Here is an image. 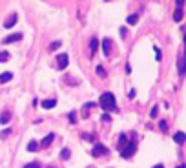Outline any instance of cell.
Listing matches in <instances>:
<instances>
[{
  "label": "cell",
  "mask_w": 186,
  "mask_h": 168,
  "mask_svg": "<svg viewBox=\"0 0 186 168\" xmlns=\"http://www.w3.org/2000/svg\"><path fill=\"white\" fill-rule=\"evenodd\" d=\"M99 103L102 106L106 111H117V103H115V97H113V93H110V91H106L101 95V99H99Z\"/></svg>",
  "instance_id": "cell-1"
},
{
  "label": "cell",
  "mask_w": 186,
  "mask_h": 168,
  "mask_svg": "<svg viewBox=\"0 0 186 168\" xmlns=\"http://www.w3.org/2000/svg\"><path fill=\"white\" fill-rule=\"evenodd\" d=\"M135 152H137V143H135V141H131L128 146L122 148V157H124V159H128V157H131Z\"/></svg>",
  "instance_id": "cell-2"
},
{
  "label": "cell",
  "mask_w": 186,
  "mask_h": 168,
  "mask_svg": "<svg viewBox=\"0 0 186 168\" xmlns=\"http://www.w3.org/2000/svg\"><path fill=\"white\" fill-rule=\"evenodd\" d=\"M106 153H108V148L104 146V145H101V143L95 145L93 150H91V155H93V157H101V155H106Z\"/></svg>",
  "instance_id": "cell-3"
},
{
  "label": "cell",
  "mask_w": 186,
  "mask_h": 168,
  "mask_svg": "<svg viewBox=\"0 0 186 168\" xmlns=\"http://www.w3.org/2000/svg\"><path fill=\"white\" fill-rule=\"evenodd\" d=\"M68 61H69V59H68V55H66V53H60V55L57 57V68H59V69H66Z\"/></svg>",
  "instance_id": "cell-4"
},
{
  "label": "cell",
  "mask_w": 186,
  "mask_h": 168,
  "mask_svg": "<svg viewBox=\"0 0 186 168\" xmlns=\"http://www.w3.org/2000/svg\"><path fill=\"white\" fill-rule=\"evenodd\" d=\"M102 51H104L106 57L111 55V39H104L102 40Z\"/></svg>",
  "instance_id": "cell-5"
},
{
  "label": "cell",
  "mask_w": 186,
  "mask_h": 168,
  "mask_svg": "<svg viewBox=\"0 0 186 168\" xmlns=\"http://www.w3.org/2000/svg\"><path fill=\"white\" fill-rule=\"evenodd\" d=\"M19 40H22V33H13V35L6 37L2 42H4V44H11V42H19Z\"/></svg>",
  "instance_id": "cell-6"
},
{
  "label": "cell",
  "mask_w": 186,
  "mask_h": 168,
  "mask_svg": "<svg viewBox=\"0 0 186 168\" xmlns=\"http://www.w3.org/2000/svg\"><path fill=\"white\" fill-rule=\"evenodd\" d=\"M97 48H99V40L93 37V39H91V42H89V57H93V55L97 53Z\"/></svg>",
  "instance_id": "cell-7"
},
{
  "label": "cell",
  "mask_w": 186,
  "mask_h": 168,
  "mask_svg": "<svg viewBox=\"0 0 186 168\" xmlns=\"http://www.w3.org/2000/svg\"><path fill=\"white\" fill-rule=\"evenodd\" d=\"M53 139H55V135H53V133H48V135H46V137L42 139L40 146H42V148H48L49 145H51V143H53Z\"/></svg>",
  "instance_id": "cell-8"
},
{
  "label": "cell",
  "mask_w": 186,
  "mask_h": 168,
  "mask_svg": "<svg viewBox=\"0 0 186 168\" xmlns=\"http://www.w3.org/2000/svg\"><path fill=\"white\" fill-rule=\"evenodd\" d=\"M9 119H11V111H9V110H4L2 115H0V124H7Z\"/></svg>",
  "instance_id": "cell-9"
},
{
  "label": "cell",
  "mask_w": 186,
  "mask_h": 168,
  "mask_svg": "<svg viewBox=\"0 0 186 168\" xmlns=\"http://www.w3.org/2000/svg\"><path fill=\"white\" fill-rule=\"evenodd\" d=\"M11 79H13V73H11V71H4V73H0V84L9 82Z\"/></svg>",
  "instance_id": "cell-10"
},
{
  "label": "cell",
  "mask_w": 186,
  "mask_h": 168,
  "mask_svg": "<svg viewBox=\"0 0 186 168\" xmlns=\"http://www.w3.org/2000/svg\"><path fill=\"white\" fill-rule=\"evenodd\" d=\"M55 106H57V99H46V101H42V108H46V110L55 108Z\"/></svg>",
  "instance_id": "cell-11"
},
{
  "label": "cell",
  "mask_w": 186,
  "mask_h": 168,
  "mask_svg": "<svg viewBox=\"0 0 186 168\" xmlns=\"http://www.w3.org/2000/svg\"><path fill=\"white\" fill-rule=\"evenodd\" d=\"M15 24H17V15H15V13H13V15H11V17H9L6 22H4V26H6L7 29H9V27H13Z\"/></svg>",
  "instance_id": "cell-12"
},
{
  "label": "cell",
  "mask_w": 186,
  "mask_h": 168,
  "mask_svg": "<svg viewBox=\"0 0 186 168\" xmlns=\"http://www.w3.org/2000/svg\"><path fill=\"white\" fill-rule=\"evenodd\" d=\"M173 139H175V143H177V145H183V143L186 141V135L183 133V132H177V133L173 135Z\"/></svg>",
  "instance_id": "cell-13"
},
{
  "label": "cell",
  "mask_w": 186,
  "mask_h": 168,
  "mask_svg": "<svg viewBox=\"0 0 186 168\" xmlns=\"http://www.w3.org/2000/svg\"><path fill=\"white\" fill-rule=\"evenodd\" d=\"M173 20H175V22L183 20V9H179V7L175 9V13H173Z\"/></svg>",
  "instance_id": "cell-14"
},
{
  "label": "cell",
  "mask_w": 186,
  "mask_h": 168,
  "mask_svg": "<svg viewBox=\"0 0 186 168\" xmlns=\"http://www.w3.org/2000/svg\"><path fill=\"white\" fill-rule=\"evenodd\" d=\"M179 75H184V57H179Z\"/></svg>",
  "instance_id": "cell-15"
},
{
  "label": "cell",
  "mask_w": 186,
  "mask_h": 168,
  "mask_svg": "<svg viewBox=\"0 0 186 168\" xmlns=\"http://www.w3.org/2000/svg\"><path fill=\"white\" fill-rule=\"evenodd\" d=\"M69 155H71V152H69L68 148H64V150H62V152H60V159H62V161H66V159H69Z\"/></svg>",
  "instance_id": "cell-16"
},
{
  "label": "cell",
  "mask_w": 186,
  "mask_h": 168,
  "mask_svg": "<svg viewBox=\"0 0 186 168\" xmlns=\"http://www.w3.org/2000/svg\"><path fill=\"white\" fill-rule=\"evenodd\" d=\"M137 20H139V17H137V15H130V17H128V24H131V26H135Z\"/></svg>",
  "instance_id": "cell-17"
},
{
  "label": "cell",
  "mask_w": 186,
  "mask_h": 168,
  "mask_svg": "<svg viewBox=\"0 0 186 168\" xmlns=\"http://www.w3.org/2000/svg\"><path fill=\"white\" fill-rule=\"evenodd\" d=\"M95 71H97V75H99V77H106V69H104L102 66H97V69H95Z\"/></svg>",
  "instance_id": "cell-18"
},
{
  "label": "cell",
  "mask_w": 186,
  "mask_h": 168,
  "mask_svg": "<svg viewBox=\"0 0 186 168\" xmlns=\"http://www.w3.org/2000/svg\"><path fill=\"white\" fill-rule=\"evenodd\" d=\"M9 61V53L7 51H0V62H6Z\"/></svg>",
  "instance_id": "cell-19"
},
{
  "label": "cell",
  "mask_w": 186,
  "mask_h": 168,
  "mask_svg": "<svg viewBox=\"0 0 186 168\" xmlns=\"http://www.w3.org/2000/svg\"><path fill=\"white\" fill-rule=\"evenodd\" d=\"M157 113H159V106L155 104L153 108H151V111H150V117H151V119H155V117H157Z\"/></svg>",
  "instance_id": "cell-20"
},
{
  "label": "cell",
  "mask_w": 186,
  "mask_h": 168,
  "mask_svg": "<svg viewBox=\"0 0 186 168\" xmlns=\"http://www.w3.org/2000/svg\"><path fill=\"white\" fill-rule=\"evenodd\" d=\"M27 150H29V152H35V150H39V145H37L35 141H31V143L27 145Z\"/></svg>",
  "instance_id": "cell-21"
},
{
  "label": "cell",
  "mask_w": 186,
  "mask_h": 168,
  "mask_svg": "<svg viewBox=\"0 0 186 168\" xmlns=\"http://www.w3.org/2000/svg\"><path fill=\"white\" fill-rule=\"evenodd\" d=\"M69 123H71V124L77 123V113H75V111H69Z\"/></svg>",
  "instance_id": "cell-22"
},
{
  "label": "cell",
  "mask_w": 186,
  "mask_h": 168,
  "mask_svg": "<svg viewBox=\"0 0 186 168\" xmlns=\"http://www.w3.org/2000/svg\"><path fill=\"white\" fill-rule=\"evenodd\" d=\"M9 135H11V128H6V130L0 133V137H2V139H6V137H9Z\"/></svg>",
  "instance_id": "cell-23"
},
{
  "label": "cell",
  "mask_w": 186,
  "mask_h": 168,
  "mask_svg": "<svg viewBox=\"0 0 186 168\" xmlns=\"http://www.w3.org/2000/svg\"><path fill=\"white\" fill-rule=\"evenodd\" d=\"M155 59H157V61H161V59H163V53H161V49H159V48H155Z\"/></svg>",
  "instance_id": "cell-24"
},
{
  "label": "cell",
  "mask_w": 186,
  "mask_h": 168,
  "mask_svg": "<svg viewBox=\"0 0 186 168\" xmlns=\"http://www.w3.org/2000/svg\"><path fill=\"white\" fill-rule=\"evenodd\" d=\"M57 48H60V42H59V40H57V42H53V44L49 46V49H51V51H55Z\"/></svg>",
  "instance_id": "cell-25"
},
{
  "label": "cell",
  "mask_w": 186,
  "mask_h": 168,
  "mask_svg": "<svg viewBox=\"0 0 186 168\" xmlns=\"http://www.w3.org/2000/svg\"><path fill=\"white\" fill-rule=\"evenodd\" d=\"M82 139L84 141H93V135L91 133H82Z\"/></svg>",
  "instance_id": "cell-26"
},
{
  "label": "cell",
  "mask_w": 186,
  "mask_h": 168,
  "mask_svg": "<svg viewBox=\"0 0 186 168\" xmlns=\"http://www.w3.org/2000/svg\"><path fill=\"white\" fill-rule=\"evenodd\" d=\"M24 168H40V165L39 163H29V165H26Z\"/></svg>",
  "instance_id": "cell-27"
},
{
  "label": "cell",
  "mask_w": 186,
  "mask_h": 168,
  "mask_svg": "<svg viewBox=\"0 0 186 168\" xmlns=\"http://www.w3.org/2000/svg\"><path fill=\"white\" fill-rule=\"evenodd\" d=\"M159 124H161V130H163V132H166V130H168V123H166V121H161Z\"/></svg>",
  "instance_id": "cell-28"
},
{
  "label": "cell",
  "mask_w": 186,
  "mask_h": 168,
  "mask_svg": "<svg viewBox=\"0 0 186 168\" xmlns=\"http://www.w3.org/2000/svg\"><path fill=\"white\" fill-rule=\"evenodd\" d=\"M101 119H102L104 123H110V121H111V117H110L108 113H104V115H102V117H101Z\"/></svg>",
  "instance_id": "cell-29"
},
{
  "label": "cell",
  "mask_w": 186,
  "mask_h": 168,
  "mask_svg": "<svg viewBox=\"0 0 186 168\" xmlns=\"http://www.w3.org/2000/svg\"><path fill=\"white\" fill-rule=\"evenodd\" d=\"M126 35H128V31H126V27H121V37L126 39Z\"/></svg>",
  "instance_id": "cell-30"
},
{
  "label": "cell",
  "mask_w": 186,
  "mask_h": 168,
  "mask_svg": "<svg viewBox=\"0 0 186 168\" xmlns=\"http://www.w3.org/2000/svg\"><path fill=\"white\" fill-rule=\"evenodd\" d=\"M183 6H184V0H177V7L183 9Z\"/></svg>",
  "instance_id": "cell-31"
},
{
  "label": "cell",
  "mask_w": 186,
  "mask_h": 168,
  "mask_svg": "<svg viewBox=\"0 0 186 168\" xmlns=\"http://www.w3.org/2000/svg\"><path fill=\"white\" fill-rule=\"evenodd\" d=\"M153 168H164V166L163 165H157V166H153Z\"/></svg>",
  "instance_id": "cell-32"
},
{
  "label": "cell",
  "mask_w": 186,
  "mask_h": 168,
  "mask_svg": "<svg viewBox=\"0 0 186 168\" xmlns=\"http://www.w3.org/2000/svg\"><path fill=\"white\" fill-rule=\"evenodd\" d=\"M177 168H184V166H183V165H181V166H177Z\"/></svg>",
  "instance_id": "cell-33"
},
{
  "label": "cell",
  "mask_w": 186,
  "mask_h": 168,
  "mask_svg": "<svg viewBox=\"0 0 186 168\" xmlns=\"http://www.w3.org/2000/svg\"><path fill=\"white\" fill-rule=\"evenodd\" d=\"M48 168H55V166H48Z\"/></svg>",
  "instance_id": "cell-34"
}]
</instances>
